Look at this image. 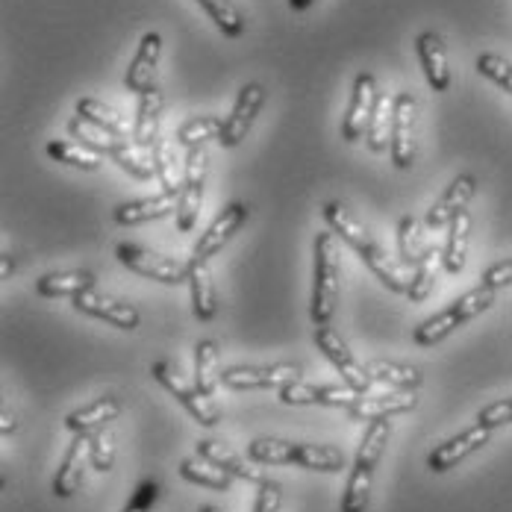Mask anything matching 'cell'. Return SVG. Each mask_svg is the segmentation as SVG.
<instances>
[{"mask_svg": "<svg viewBox=\"0 0 512 512\" xmlns=\"http://www.w3.org/2000/svg\"><path fill=\"white\" fill-rule=\"evenodd\" d=\"M389 433H392L389 418H377V421L368 424V430L362 436V445H359L357 451V460H354V468H351V477H348V486H345V495H342V512L368 510L374 468H377V462H380L383 451H386Z\"/></svg>", "mask_w": 512, "mask_h": 512, "instance_id": "obj_3", "label": "cell"}, {"mask_svg": "<svg viewBox=\"0 0 512 512\" xmlns=\"http://www.w3.org/2000/svg\"><path fill=\"white\" fill-rule=\"evenodd\" d=\"M68 133H71L74 139H80V145H86V148L98 151L101 156H112L115 145H118V139H124V136H115V133L103 130V127L92 124V121H86V118H80V115H74V118L68 121Z\"/></svg>", "mask_w": 512, "mask_h": 512, "instance_id": "obj_37", "label": "cell"}, {"mask_svg": "<svg viewBox=\"0 0 512 512\" xmlns=\"http://www.w3.org/2000/svg\"><path fill=\"white\" fill-rule=\"evenodd\" d=\"M495 295H498V289H492V286H483V283L474 286L471 292H465L457 301H451L448 307L442 309V312H436L433 318L421 321L415 327V333H412V342L418 348H433V345L445 342L457 327L468 324L471 318H477L480 312H486V309L492 307Z\"/></svg>", "mask_w": 512, "mask_h": 512, "instance_id": "obj_4", "label": "cell"}, {"mask_svg": "<svg viewBox=\"0 0 512 512\" xmlns=\"http://www.w3.org/2000/svg\"><path fill=\"white\" fill-rule=\"evenodd\" d=\"M248 457L256 465H301L312 471H339L345 468L342 451L330 445H307V442H286V439H254L248 445Z\"/></svg>", "mask_w": 512, "mask_h": 512, "instance_id": "obj_5", "label": "cell"}, {"mask_svg": "<svg viewBox=\"0 0 512 512\" xmlns=\"http://www.w3.org/2000/svg\"><path fill=\"white\" fill-rule=\"evenodd\" d=\"M339 277L342 262L336 248V233L324 230L315 236L312 245V298H309V318L315 327L330 324L336 304H339Z\"/></svg>", "mask_w": 512, "mask_h": 512, "instance_id": "obj_2", "label": "cell"}, {"mask_svg": "<svg viewBox=\"0 0 512 512\" xmlns=\"http://www.w3.org/2000/svg\"><path fill=\"white\" fill-rule=\"evenodd\" d=\"M154 168H156V180L162 186V192H174L180 195L183 189V177H180V162H177V151H174V142L159 136L154 145Z\"/></svg>", "mask_w": 512, "mask_h": 512, "instance_id": "obj_33", "label": "cell"}, {"mask_svg": "<svg viewBox=\"0 0 512 512\" xmlns=\"http://www.w3.org/2000/svg\"><path fill=\"white\" fill-rule=\"evenodd\" d=\"M89 460H92V465H95V471H101V474L112 471V465H115V433H112V427H109V424L92 433Z\"/></svg>", "mask_w": 512, "mask_h": 512, "instance_id": "obj_43", "label": "cell"}, {"mask_svg": "<svg viewBox=\"0 0 512 512\" xmlns=\"http://www.w3.org/2000/svg\"><path fill=\"white\" fill-rule=\"evenodd\" d=\"M201 512H221L218 507H201Z\"/></svg>", "mask_w": 512, "mask_h": 512, "instance_id": "obj_52", "label": "cell"}, {"mask_svg": "<svg viewBox=\"0 0 512 512\" xmlns=\"http://www.w3.org/2000/svg\"><path fill=\"white\" fill-rule=\"evenodd\" d=\"M177 204H180V195H174V192H159L154 198H139V201L121 204L115 209V221L124 224V227L145 224V221H156V218H165V215L177 212Z\"/></svg>", "mask_w": 512, "mask_h": 512, "instance_id": "obj_25", "label": "cell"}, {"mask_svg": "<svg viewBox=\"0 0 512 512\" xmlns=\"http://www.w3.org/2000/svg\"><path fill=\"white\" fill-rule=\"evenodd\" d=\"M218 342L215 339H204L195 345V386L204 392V395H215L218 389V380H221V371H218Z\"/></svg>", "mask_w": 512, "mask_h": 512, "instance_id": "obj_35", "label": "cell"}, {"mask_svg": "<svg viewBox=\"0 0 512 512\" xmlns=\"http://www.w3.org/2000/svg\"><path fill=\"white\" fill-rule=\"evenodd\" d=\"M468 242H471V215L460 212L451 224H448V239L442 248V262L448 274H460L465 268V256H468Z\"/></svg>", "mask_w": 512, "mask_h": 512, "instance_id": "obj_30", "label": "cell"}, {"mask_svg": "<svg viewBox=\"0 0 512 512\" xmlns=\"http://www.w3.org/2000/svg\"><path fill=\"white\" fill-rule=\"evenodd\" d=\"M315 348L330 359V365L342 374L345 386H351L359 395H365L371 389L374 380H371L368 368L359 365L357 357L351 354V348L345 345V339L333 327H327V324L324 327H315Z\"/></svg>", "mask_w": 512, "mask_h": 512, "instance_id": "obj_10", "label": "cell"}, {"mask_svg": "<svg viewBox=\"0 0 512 512\" xmlns=\"http://www.w3.org/2000/svg\"><path fill=\"white\" fill-rule=\"evenodd\" d=\"M198 454L206 457L209 462H215L218 468H224V471H230L233 477H239V480H245V483H256V486H262L265 483V474H262V468H256L254 460L248 462L242 454H236L227 442H215V439H201L198 442Z\"/></svg>", "mask_w": 512, "mask_h": 512, "instance_id": "obj_22", "label": "cell"}, {"mask_svg": "<svg viewBox=\"0 0 512 512\" xmlns=\"http://www.w3.org/2000/svg\"><path fill=\"white\" fill-rule=\"evenodd\" d=\"M204 186H206V151L204 148H192L183 162V189H180V204H177V230L180 233H192L201 215L204 204Z\"/></svg>", "mask_w": 512, "mask_h": 512, "instance_id": "obj_9", "label": "cell"}, {"mask_svg": "<svg viewBox=\"0 0 512 512\" xmlns=\"http://www.w3.org/2000/svg\"><path fill=\"white\" fill-rule=\"evenodd\" d=\"M189 292H192V309L198 321H212L218 312V295H215V283L209 274L206 262L192 259V271H189Z\"/></svg>", "mask_w": 512, "mask_h": 512, "instance_id": "obj_29", "label": "cell"}, {"mask_svg": "<svg viewBox=\"0 0 512 512\" xmlns=\"http://www.w3.org/2000/svg\"><path fill=\"white\" fill-rule=\"evenodd\" d=\"M115 256L124 268H130L133 274H142L148 280L156 283H165V286H177V283H189V271H192V259L183 262L177 256H162L148 248H139V245H130V242H121L115 248Z\"/></svg>", "mask_w": 512, "mask_h": 512, "instance_id": "obj_6", "label": "cell"}, {"mask_svg": "<svg viewBox=\"0 0 512 512\" xmlns=\"http://www.w3.org/2000/svg\"><path fill=\"white\" fill-rule=\"evenodd\" d=\"M151 374H154V380L162 386V389H168L186 410H189V415L198 421V424H204V427H215L218 421H221V410L212 404V398L209 395H204L198 386H192V383H186L168 362H154L151 365Z\"/></svg>", "mask_w": 512, "mask_h": 512, "instance_id": "obj_7", "label": "cell"}, {"mask_svg": "<svg viewBox=\"0 0 512 512\" xmlns=\"http://www.w3.org/2000/svg\"><path fill=\"white\" fill-rule=\"evenodd\" d=\"M377 80L374 74H359L354 80V92H351V103H348V115L342 121V139L345 142H359L368 133L371 115H374V103H377Z\"/></svg>", "mask_w": 512, "mask_h": 512, "instance_id": "obj_17", "label": "cell"}, {"mask_svg": "<svg viewBox=\"0 0 512 512\" xmlns=\"http://www.w3.org/2000/svg\"><path fill=\"white\" fill-rule=\"evenodd\" d=\"M9 274H12V259H9V254H3V268H0V277H3V280H9Z\"/></svg>", "mask_w": 512, "mask_h": 512, "instance_id": "obj_50", "label": "cell"}, {"mask_svg": "<svg viewBox=\"0 0 512 512\" xmlns=\"http://www.w3.org/2000/svg\"><path fill=\"white\" fill-rule=\"evenodd\" d=\"M321 215H324V221L330 224V230H333V233H336V236H339V239H342V242L368 265V271H371L389 292L407 295L410 277H407L404 265H398L392 256L386 254V251L371 239V233L362 227V221H359L348 206H342L339 201H330V204L321 209Z\"/></svg>", "mask_w": 512, "mask_h": 512, "instance_id": "obj_1", "label": "cell"}, {"mask_svg": "<svg viewBox=\"0 0 512 512\" xmlns=\"http://www.w3.org/2000/svg\"><path fill=\"white\" fill-rule=\"evenodd\" d=\"M442 256H445L442 254V248L427 245L424 256H421L418 265L412 268L410 289H407V298H410L412 304H421V301H427V298L433 295V289H436V274H439V268H445Z\"/></svg>", "mask_w": 512, "mask_h": 512, "instance_id": "obj_28", "label": "cell"}, {"mask_svg": "<svg viewBox=\"0 0 512 512\" xmlns=\"http://www.w3.org/2000/svg\"><path fill=\"white\" fill-rule=\"evenodd\" d=\"M477 71H480L483 77H489L492 83H498L504 92H510L512 95V62L510 59H504V56H498V53H480V56H477Z\"/></svg>", "mask_w": 512, "mask_h": 512, "instance_id": "obj_44", "label": "cell"}, {"mask_svg": "<svg viewBox=\"0 0 512 512\" xmlns=\"http://www.w3.org/2000/svg\"><path fill=\"white\" fill-rule=\"evenodd\" d=\"M312 3H315V0H289V6H292L295 12H304V9L312 6Z\"/></svg>", "mask_w": 512, "mask_h": 512, "instance_id": "obj_51", "label": "cell"}, {"mask_svg": "<svg viewBox=\"0 0 512 512\" xmlns=\"http://www.w3.org/2000/svg\"><path fill=\"white\" fill-rule=\"evenodd\" d=\"M477 195V177L474 174H457L451 180V186L442 192V198L430 206L427 212V227L439 230V227H448L460 212H465V206L471 204V198Z\"/></svg>", "mask_w": 512, "mask_h": 512, "instance_id": "obj_18", "label": "cell"}, {"mask_svg": "<svg viewBox=\"0 0 512 512\" xmlns=\"http://www.w3.org/2000/svg\"><path fill=\"white\" fill-rule=\"evenodd\" d=\"M262 106H265V89H262L259 83H248V86H242V92H239V98H236L233 112L224 118V127H221L218 142H221L224 148H236V145H242V142H245V136L251 133V124H254V118L259 115V109H262Z\"/></svg>", "mask_w": 512, "mask_h": 512, "instance_id": "obj_16", "label": "cell"}, {"mask_svg": "<svg viewBox=\"0 0 512 512\" xmlns=\"http://www.w3.org/2000/svg\"><path fill=\"white\" fill-rule=\"evenodd\" d=\"M156 498H159V483L145 480V483L133 492V498H130V504L124 507V512H151V507L156 504Z\"/></svg>", "mask_w": 512, "mask_h": 512, "instance_id": "obj_47", "label": "cell"}, {"mask_svg": "<svg viewBox=\"0 0 512 512\" xmlns=\"http://www.w3.org/2000/svg\"><path fill=\"white\" fill-rule=\"evenodd\" d=\"M48 154L62 162V165H71V168H80V171H98L101 168V154L80 145V142H51L48 145Z\"/></svg>", "mask_w": 512, "mask_h": 512, "instance_id": "obj_40", "label": "cell"}, {"mask_svg": "<svg viewBox=\"0 0 512 512\" xmlns=\"http://www.w3.org/2000/svg\"><path fill=\"white\" fill-rule=\"evenodd\" d=\"M74 301V309L83 312V315H92V318H101L106 324L118 327V330H136L142 324V312L127 304V301H118L112 295H103L98 289H89V292H80Z\"/></svg>", "mask_w": 512, "mask_h": 512, "instance_id": "obj_15", "label": "cell"}, {"mask_svg": "<svg viewBox=\"0 0 512 512\" xmlns=\"http://www.w3.org/2000/svg\"><path fill=\"white\" fill-rule=\"evenodd\" d=\"M477 424L483 427H504V424H512V398H504V401H495L489 407H483L480 415H477Z\"/></svg>", "mask_w": 512, "mask_h": 512, "instance_id": "obj_45", "label": "cell"}, {"mask_svg": "<svg viewBox=\"0 0 512 512\" xmlns=\"http://www.w3.org/2000/svg\"><path fill=\"white\" fill-rule=\"evenodd\" d=\"M280 504H283V489H280V483L265 480V483L259 486L254 512H280Z\"/></svg>", "mask_w": 512, "mask_h": 512, "instance_id": "obj_46", "label": "cell"}, {"mask_svg": "<svg viewBox=\"0 0 512 512\" xmlns=\"http://www.w3.org/2000/svg\"><path fill=\"white\" fill-rule=\"evenodd\" d=\"M248 218H251V206L248 204L233 201L230 206H224V209L215 215V221L198 236V242H195V248H192V259H195V262H209V256L218 254V251L245 227Z\"/></svg>", "mask_w": 512, "mask_h": 512, "instance_id": "obj_11", "label": "cell"}, {"mask_svg": "<svg viewBox=\"0 0 512 512\" xmlns=\"http://www.w3.org/2000/svg\"><path fill=\"white\" fill-rule=\"evenodd\" d=\"M415 404H418V398L412 392H386V395H374V398L359 395L357 404L348 407V415L354 421H377V418H392V415L415 410Z\"/></svg>", "mask_w": 512, "mask_h": 512, "instance_id": "obj_23", "label": "cell"}, {"mask_svg": "<svg viewBox=\"0 0 512 512\" xmlns=\"http://www.w3.org/2000/svg\"><path fill=\"white\" fill-rule=\"evenodd\" d=\"M221 127H224V121H221L218 115H198V118L186 121V124L177 130V142H180L186 151L204 148V142L221 136Z\"/></svg>", "mask_w": 512, "mask_h": 512, "instance_id": "obj_38", "label": "cell"}, {"mask_svg": "<svg viewBox=\"0 0 512 512\" xmlns=\"http://www.w3.org/2000/svg\"><path fill=\"white\" fill-rule=\"evenodd\" d=\"M209 12V18L218 24V30L230 39H239L245 33V15L239 12V6L233 0H198Z\"/></svg>", "mask_w": 512, "mask_h": 512, "instance_id": "obj_41", "label": "cell"}, {"mask_svg": "<svg viewBox=\"0 0 512 512\" xmlns=\"http://www.w3.org/2000/svg\"><path fill=\"white\" fill-rule=\"evenodd\" d=\"M359 392L351 386H324V383H304L295 380L289 386L280 389V401L289 407H342L348 410L351 404H357Z\"/></svg>", "mask_w": 512, "mask_h": 512, "instance_id": "obj_13", "label": "cell"}, {"mask_svg": "<svg viewBox=\"0 0 512 512\" xmlns=\"http://www.w3.org/2000/svg\"><path fill=\"white\" fill-rule=\"evenodd\" d=\"M415 48H418V59H421V68H424V77H427L430 89L433 92H448L451 89V65H448V51H445L442 36L427 30V33L418 36Z\"/></svg>", "mask_w": 512, "mask_h": 512, "instance_id": "obj_21", "label": "cell"}, {"mask_svg": "<svg viewBox=\"0 0 512 512\" xmlns=\"http://www.w3.org/2000/svg\"><path fill=\"white\" fill-rule=\"evenodd\" d=\"M483 286H492V289L512 286V259H501V262L489 265L483 271Z\"/></svg>", "mask_w": 512, "mask_h": 512, "instance_id": "obj_48", "label": "cell"}, {"mask_svg": "<svg viewBox=\"0 0 512 512\" xmlns=\"http://www.w3.org/2000/svg\"><path fill=\"white\" fill-rule=\"evenodd\" d=\"M159 56H162V39H159V33H145L139 51L133 56L130 68H127V77H124L127 92H133V95L142 98L145 92L156 89L154 77L156 65H159Z\"/></svg>", "mask_w": 512, "mask_h": 512, "instance_id": "obj_19", "label": "cell"}, {"mask_svg": "<svg viewBox=\"0 0 512 512\" xmlns=\"http://www.w3.org/2000/svg\"><path fill=\"white\" fill-rule=\"evenodd\" d=\"M301 362H271V365H233L221 371V383L227 389H274L301 380Z\"/></svg>", "mask_w": 512, "mask_h": 512, "instance_id": "obj_8", "label": "cell"}, {"mask_svg": "<svg viewBox=\"0 0 512 512\" xmlns=\"http://www.w3.org/2000/svg\"><path fill=\"white\" fill-rule=\"evenodd\" d=\"M489 439H492V427L474 424V427L462 430L457 436H451L448 442L436 445V448L430 451V457H427V465H430V471L445 474V471H451L454 465H460L462 460H468L471 454H477L483 445H489Z\"/></svg>", "mask_w": 512, "mask_h": 512, "instance_id": "obj_14", "label": "cell"}, {"mask_svg": "<svg viewBox=\"0 0 512 512\" xmlns=\"http://www.w3.org/2000/svg\"><path fill=\"white\" fill-rule=\"evenodd\" d=\"M392 121H395V101L380 92L377 103H374V115H371L368 133H365V142H368V148L374 154H383L386 151V145L392 139Z\"/></svg>", "mask_w": 512, "mask_h": 512, "instance_id": "obj_36", "label": "cell"}, {"mask_svg": "<svg viewBox=\"0 0 512 512\" xmlns=\"http://www.w3.org/2000/svg\"><path fill=\"white\" fill-rule=\"evenodd\" d=\"M89 445H92V433H74V442H71L65 460H62L56 477H53V495L56 498H71L83 486L86 460H89Z\"/></svg>", "mask_w": 512, "mask_h": 512, "instance_id": "obj_20", "label": "cell"}, {"mask_svg": "<svg viewBox=\"0 0 512 512\" xmlns=\"http://www.w3.org/2000/svg\"><path fill=\"white\" fill-rule=\"evenodd\" d=\"M162 106H165V95L159 89H151L139 98L136 106V121H133V142L154 151L156 139H159V115H162Z\"/></svg>", "mask_w": 512, "mask_h": 512, "instance_id": "obj_26", "label": "cell"}, {"mask_svg": "<svg viewBox=\"0 0 512 512\" xmlns=\"http://www.w3.org/2000/svg\"><path fill=\"white\" fill-rule=\"evenodd\" d=\"M180 474H183V480H189L195 486L215 489V492H227L233 486V474L224 471V468H218L215 462H209L201 454H195V457L180 462Z\"/></svg>", "mask_w": 512, "mask_h": 512, "instance_id": "obj_31", "label": "cell"}, {"mask_svg": "<svg viewBox=\"0 0 512 512\" xmlns=\"http://www.w3.org/2000/svg\"><path fill=\"white\" fill-rule=\"evenodd\" d=\"M365 368L374 383H386V386H398V389H418L424 380V374L415 365H401L392 359H371Z\"/></svg>", "mask_w": 512, "mask_h": 512, "instance_id": "obj_32", "label": "cell"}, {"mask_svg": "<svg viewBox=\"0 0 512 512\" xmlns=\"http://www.w3.org/2000/svg\"><path fill=\"white\" fill-rule=\"evenodd\" d=\"M0 421H3V424H0V436H3V439H6L9 433H15V415H12V412L3 410Z\"/></svg>", "mask_w": 512, "mask_h": 512, "instance_id": "obj_49", "label": "cell"}, {"mask_svg": "<svg viewBox=\"0 0 512 512\" xmlns=\"http://www.w3.org/2000/svg\"><path fill=\"white\" fill-rule=\"evenodd\" d=\"M95 274L86 268H71V271H51L36 280V295L39 298H77L80 292L95 289Z\"/></svg>", "mask_w": 512, "mask_h": 512, "instance_id": "obj_24", "label": "cell"}, {"mask_svg": "<svg viewBox=\"0 0 512 512\" xmlns=\"http://www.w3.org/2000/svg\"><path fill=\"white\" fill-rule=\"evenodd\" d=\"M77 115L92 121V124H98L103 130H109V133H115V136H124V139H127V133H133V130H127L124 118L112 106H106L103 101H95V98H80L77 101Z\"/></svg>", "mask_w": 512, "mask_h": 512, "instance_id": "obj_39", "label": "cell"}, {"mask_svg": "<svg viewBox=\"0 0 512 512\" xmlns=\"http://www.w3.org/2000/svg\"><path fill=\"white\" fill-rule=\"evenodd\" d=\"M118 415H121V401L115 395H103L98 401L71 412L65 424L71 433H95V430L106 427L109 421H115Z\"/></svg>", "mask_w": 512, "mask_h": 512, "instance_id": "obj_27", "label": "cell"}, {"mask_svg": "<svg viewBox=\"0 0 512 512\" xmlns=\"http://www.w3.org/2000/svg\"><path fill=\"white\" fill-rule=\"evenodd\" d=\"M398 248H401V262L407 268H415L418 259L424 256L427 245L421 242V227L412 215H404L401 224H398Z\"/></svg>", "mask_w": 512, "mask_h": 512, "instance_id": "obj_42", "label": "cell"}, {"mask_svg": "<svg viewBox=\"0 0 512 512\" xmlns=\"http://www.w3.org/2000/svg\"><path fill=\"white\" fill-rule=\"evenodd\" d=\"M112 159H115L127 174H133L136 180H151V177H156L154 156L148 154V148L136 145L133 136L118 139V145H115V151H112Z\"/></svg>", "mask_w": 512, "mask_h": 512, "instance_id": "obj_34", "label": "cell"}, {"mask_svg": "<svg viewBox=\"0 0 512 512\" xmlns=\"http://www.w3.org/2000/svg\"><path fill=\"white\" fill-rule=\"evenodd\" d=\"M415 115L418 101L410 92L395 95V121H392V139H389V154L395 168L407 171L415 165Z\"/></svg>", "mask_w": 512, "mask_h": 512, "instance_id": "obj_12", "label": "cell"}]
</instances>
